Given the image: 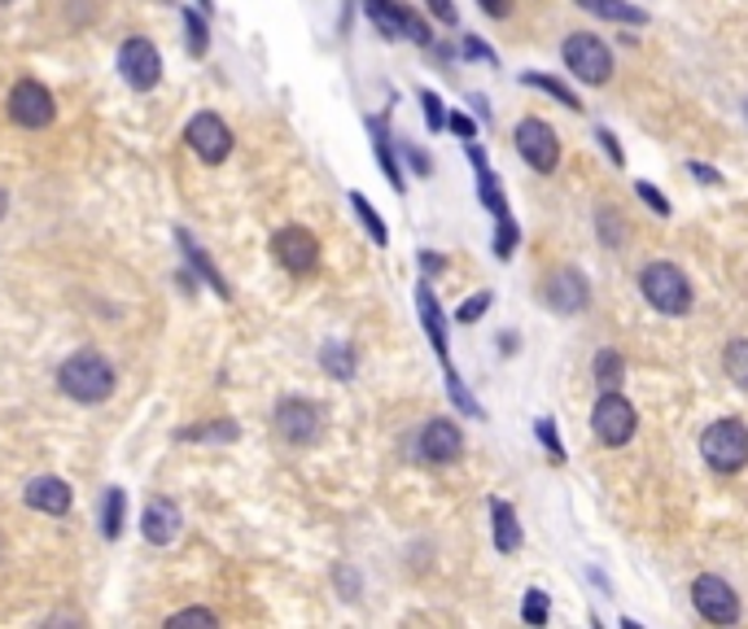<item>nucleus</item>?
<instances>
[{
  "instance_id": "obj_1",
  "label": "nucleus",
  "mask_w": 748,
  "mask_h": 629,
  "mask_svg": "<svg viewBox=\"0 0 748 629\" xmlns=\"http://www.w3.org/2000/svg\"><path fill=\"white\" fill-rule=\"evenodd\" d=\"M57 380H61V389L75 398V402H101V398H110V389H114V371H110V363L101 358V354H75V358H66L61 363V371H57Z\"/></svg>"
},
{
  "instance_id": "obj_2",
  "label": "nucleus",
  "mask_w": 748,
  "mask_h": 629,
  "mask_svg": "<svg viewBox=\"0 0 748 629\" xmlns=\"http://www.w3.org/2000/svg\"><path fill=\"white\" fill-rule=\"evenodd\" d=\"M639 289L661 314H688L692 307V285L675 263H648L639 272Z\"/></svg>"
},
{
  "instance_id": "obj_3",
  "label": "nucleus",
  "mask_w": 748,
  "mask_h": 629,
  "mask_svg": "<svg viewBox=\"0 0 748 629\" xmlns=\"http://www.w3.org/2000/svg\"><path fill=\"white\" fill-rule=\"evenodd\" d=\"M701 455L718 472H740L748 464V428L740 420H714L701 437Z\"/></svg>"
},
{
  "instance_id": "obj_4",
  "label": "nucleus",
  "mask_w": 748,
  "mask_h": 629,
  "mask_svg": "<svg viewBox=\"0 0 748 629\" xmlns=\"http://www.w3.org/2000/svg\"><path fill=\"white\" fill-rule=\"evenodd\" d=\"M560 53H565V66H569L582 83H609V75H613V53H609L596 35L578 31V35L565 39Z\"/></svg>"
},
{
  "instance_id": "obj_5",
  "label": "nucleus",
  "mask_w": 748,
  "mask_h": 629,
  "mask_svg": "<svg viewBox=\"0 0 748 629\" xmlns=\"http://www.w3.org/2000/svg\"><path fill=\"white\" fill-rule=\"evenodd\" d=\"M591 428H596V437L604 442V446H626L631 437H635V428H639V420H635V407L613 389V393H604L600 402H596V411H591Z\"/></svg>"
},
{
  "instance_id": "obj_6",
  "label": "nucleus",
  "mask_w": 748,
  "mask_h": 629,
  "mask_svg": "<svg viewBox=\"0 0 748 629\" xmlns=\"http://www.w3.org/2000/svg\"><path fill=\"white\" fill-rule=\"evenodd\" d=\"M692 604H696V613H701L705 621H714V626H736V621H740V599H736V591H732L723 577H714V573L696 577Z\"/></svg>"
},
{
  "instance_id": "obj_7",
  "label": "nucleus",
  "mask_w": 748,
  "mask_h": 629,
  "mask_svg": "<svg viewBox=\"0 0 748 629\" xmlns=\"http://www.w3.org/2000/svg\"><path fill=\"white\" fill-rule=\"evenodd\" d=\"M184 140L202 162H224L233 153V131L219 114H193L184 127Z\"/></svg>"
},
{
  "instance_id": "obj_8",
  "label": "nucleus",
  "mask_w": 748,
  "mask_h": 629,
  "mask_svg": "<svg viewBox=\"0 0 748 629\" xmlns=\"http://www.w3.org/2000/svg\"><path fill=\"white\" fill-rule=\"evenodd\" d=\"M517 149H521V158H525L539 175L556 171V162H560V140H556V131H552L543 118H525V123L517 127Z\"/></svg>"
},
{
  "instance_id": "obj_9",
  "label": "nucleus",
  "mask_w": 748,
  "mask_h": 629,
  "mask_svg": "<svg viewBox=\"0 0 748 629\" xmlns=\"http://www.w3.org/2000/svg\"><path fill=\"white\" fill-rule=\"evenodd\" d=\"M118 70H123L127 88L145 92V88H154L162 79V57H158V48L149 39H127L118 48Z\"/></svg>"
},
{
  "instance_id": "obj_10",
  "label": "nucleus",
  "mask_w": 748,
  "mask_h": 629,
  "mask_svg": "<svg viewBox=\"0 0 748 629\" xmlns=\"http://www.w3.org/2000/svg\"><path fill=\"white\" fill-rule=\"evenodd\" d=\"M9 114L18 127H48L53 123V96L44 83L35 79H22L13 92H9Z\"/></svg>"
},
{
  "instance_id": "obj_11",
  "label": "nucleus",
  "mask_w": 748,
  "mask_h": 629,
  "mask_svg": "<svg viewBox=\"0 0 748 629\" xmlns=\"http://www.w3.org/2000/svg\"><path fill=\"white\" fill-rule=\"evenodd\" d=\"M276 433H281L285 442H294V446L316 442V437H320V407H311V402H303V398H285V402L276 407Z\"/></svg>"
},
{
  "instance_id": "obj_12",
  "label": "nucleus",
  "mask_w": 748,
  "mask_h": 629,
  "mask_svg": "<svg viewBox=\"0 0 748 629\" xmlns=\"http://www.w3.org/2000/svg\"><path fill=\"white\" fill-rule=\"evenodd\" d=\"M272 250H276V259H281L294 276L311 272L316 259H320V245H316V237H311L307 228H281L276 241H272Z\"/></svg>"
},
{
  "instance_id": "obj_13",
  "label": "nucleus",
  "mask_w": 748,
  "mask_h": 629,
  "mask_svg": "<svg viewBox=\"0 0 748 629\" xmlns=\"http://www.w3.org/2000/svg\"><path fill=\"white\" fill-rule=\"evenodd\" d=\"M420 455L429 464H455L464 455V437L451 420H429L424 433H420Z\"/></svg>"
},
{
  "instance_id": "obj_14",
  "label": "nucleus",
  "mask_w": 748,
  "mask_h": 629,
  "mask_svg": "<svg viewBox=\"0 0 748 629\" xmlns=\"http://www.w3.org/2000/svg\"><path fill=\"white\" fill-rule=\"evenodd\" d=\"M547 302H552V311L578 314L587 302H591V289H587V281H582L578 272H556V276L547 281Z\"/></svg>"
},
{
  "instance_id": "obj_15",
  "label": "nucleus",
  "mask_w": 748,
  "mask_h": 629,
  "mask_svg": "<svg viewBox=\"0 0 748 629\" xmlns=\"http://www.w3.org/2000/svg\"><path fill=\"white\" fill-rule=\"evenodd\" d=\"M140 529H145V538H149L154 547H167V542L180 534V512H175V503L154 499V503L145 507V516H140Z\"/></svg>"
},
{
  "instance_id": "obj_16",
  "label": "nucleus",
  "mask_w": 748,
  "mask_h": 629,
  "mask_svg": "<svg viewBox=\"0 0 748 629\" xmlns=\"http://www.w3.org/2000/svg\"><path fill=\"white\" fill-rule=\"evenodd\" d=\"M416 307H420V323H424V332H429V341H433V350H438V358L451 367V345H446V319H442V307H438V298H433V289L429 285H420L416 289Z\"/></svg>"
},
{
  "instance_id": "obj_17",
  "label": "nucleus",
  "mask_w": 748,
  "mask_h": 629,
  "mask_svg": "<svg viewBox=\"0 0 748 629\" xmlns=\"http://www.w3.org/2000/svg\"><path fill=\"white\" fill-rule=\"evenodd\" d=\"M26 503L48 512V516H66L70 512V485L57 481V477H39V481L26 485Z\"/></svg>"
},
{
  "instance_id": "obj_18",
  "label": "nucleus",
  "mask_w": 748,
  "mask_h": 629,
  "mask_svg": "<svg viewBox=\"0 0 748 629\" xmlns=\"http://www.w3.org/2000/svg\"><path fill=\"white\" fill-rule=\"evenodd\" d=\"M490 521H495V547L512 556V551L521 547V525H517V512H512V503L495 499V503H490Z\"/></svg>"
},
{
  "instance_id": "obj_19",
  "label": "nucleus",
  "mask_w": 748,
  "mask_h": 629,
  "mask_svg": "<svg viewBox=\"0 0 748 629\" xmlns=\"http://www.w3.org/2000/svg\"><path fill=\"white\" fill-rule=\"evenodd\" d=\"M180 245H184V254L193 259V267H197V272L206 276V285H211V289H215L219 298H228V294H233V289H228V281H224V276L215 272V263H211V259H206V254H202V250L193 245V237H189V232H180Z\"/></svg>"
},
{
  "instance_id": "obj_20",
  "label": "nucleus",
  "mask_w": 748,
  "mask_h": 629,
  "mask_svg": "<svg viewBox=\"0 0 748 629\" xmlns=\"http://www.w3.org/2000/svg\"><path fill=\"white\" fill-rule=\"evenodd\" d=\"M622 376H626L622 354H617V350H600V354H596V385H600L604 393H613V389H622Z\"/></svg>"
},
{
  "instance_id": "obj_21",
  "label": "nucleus",
  "mask_w": 748,
  "mask_h": 629,
  "mask_svg": "<svg viewBox=\"0 0 748 629\" xmlns=\"http://www.w3.org/2000/svg\"><path fill=\"white\" fill-rule=\"evenodd\" d=\"M591 13H600V18H613V22H631V26H644L648 22V13L644 9H635V4H626V0H582Z\"/></svg>"
},
{
  "instance_id": "obj_22",
  "label": "nucleus",
  "mask_w": 748,
  "mask_h": 629,
  "mask_svg": "<svg viewBox=\"0 0 748 629\" xmlns=\"http://www.w3.org/2000/svg\"><path fill=\"white\" fill-rule=\"evenodd\" d=\"M123 512H127L123 490H105V503H101V534L105 538H118L123 534Z\"/></svg>"
},
{
  "instance_id": "obj_23",
  "label": "nucleus",
  "mask_w": 748,
  "mask_h": 629,
  "mask_svg": "<svg viewBox=\"0 0 748 629\" xmlns=\"http://www.w3.org/2000/svg\"><path fill=\"white\" fill-rule=\"evenodd\" d=\"M369 127L376 131V158H381V171H385V180H389V184H394V188L403 193V171H398V162H394V153H389V136H385V123H381V118H373Z\"/></svg>"
},
{
  "instance_id": "obj_24",
  "label": "nucleus",
  "mask_w": 748,
  "mask_h": 629,
  "mask_svg": "<svg viewBox=\"0 0 748 629\" xmlns=\"http://www.w3.org/2000/svg\"><path fill=\"white\" fill-rule=\"evenodd\" d=\"M351 206H355V215H360V224L369 228V237H373V245H385L389 241V232H385V224H381V215L373 210V202L364 197V193H351Z\"/></svg>"
},
{
  "instance_id": "obj_25",
  "label": "nucleus",
  "mask_w": 748,
  "mask_h": 629,
  "mask_svg": "<svg viewBox=\"0 0 748 629\" xmlns=\"http://www.w3.org/2000/svg\"><path fill=\"white\" fill-rule=\"evenodd\" d=\"M723 367H727V376H732L740 389H748V341H745V336L727 345V354H723Z\"/></svg>"
},
{
  "instance_id": "obj_26",
  "label": "nucleus",
  "mask_w": 748,
  "mask_h": 629,
  "mask_svg": "<svg viewBox=\"0 0 748 629\" xmlns=\"http://www.w3.org/2000/svg\"><path fill=\"white\" fill-rule=\"evenodd\" d=\"M320 363H325L338 380H351V376H355V354H351V345H325Z\"/></svg>"
},
{
  "instance_id": "obj_27",
  "label": "nucleus",
  "mask_w": 748,
  "mask_h": 629,
  "mask_svg": "<svg viewBox=\"0 0 748 629\" xmlns=\"http://www.w3.org/2000/svg\"><path fill=\"white\" fill-rule=\"evenodd\" d=\"M446 393H451V402H455V407H460L464 415H473V420H486L481 402H477V398H473V393L464 389V380H460V376H455L451 367H446Z\"/></svg>"
},
{
  "instance_id": "obj_28",
  "label": "nucleus",
  "mask_w": 748,
  "mask_h": 629,
  "mask_svg": "<svg viewBox=\"0 0 748 629\" xmlns=\"http://www.w3.org/2000/svg\"><path fill=\"white\" fill-rule=\"evenodd\" d=\"M521 83H525V88H543V92H552V96H556L560 105H569V110H582V101H578V96H574L560 79H547V75H521Z\"/></svg>"
},
{
  "instance_id": "obj_29",
  "label": "nucleus",
  "mask_w": 748,
  "mask_h": 629,
  "mask_svg": "<svg viewBox=\"0 0 748 629\" xmlns=\"http://www.w3.org/2000/svg\"><path fill=\"white\" fill-rule=\"evenodd\" d=\"M495 254L499 259H512L517 254V224L508 215H499V232H495Z\"/></svg>"
},
{
  "instance_id": "obj_30",
  "label": "nucleus",
  "mask_w": 748,
  "mask_h": 629,
  "mask_svg": "<svg viewBox=\"0 0 748 629\" xmlns=\"http://www.w3.org/2000/svg\"><path fill=\"white\" fill-rule=\"evenodd\" d=\"M547 613H552V608H547V595H543V591H530V595H525V604H521L525 626H543V621H547Z\"/></svg>"
},
{
  "instance_id": "obj_31",
  "label": "nucleus",
  "mask_w": 748,
  "mask_h": 629,
  "mask_svg": "<svg viewBox=\"0 0 748 629\" xmlns=\"http://www.w3.org/2000/svg\"><path fill=\"white\" fill-rule=\"evenodd\" d=\"M534 433H539V442L547 446L552 464H565V446H560V437H556V424H552V420H539V424H534Z\"/></svg>"
},
{
  "instance_id": "obj_32",
  "label": "nucleus",
  "mask_w": 748,
  "mask_h": 629,
  "mask_svg": "<svg viewBox=\"0 0 748 629\" xmlns=\"http://www.w3.org/2000/svg\"><path fill=\"white\" fill-rule=\"evenodd\" d=\"M490 302H495L490 294H473L468 302H460V311H455V319H460V323H477L481 314L490 311Z\"/></svg>"
},
{
  "instance_id": "obj_33",
  "label": "nucleus",
  "mask_w": 748,
  "mask_h": 629,
  "mask_svg": "<svg viewBox=\"0 0 748 629\" xmlns=\"http://www.w3.org/2000/svg\"><path fill=\"white\" fill-rule=\"evenodd\" d=\"M184 31H189V53L202 57L206 53V22L197 13H184Z\"/></svg>"
},
{
  "instance_id": "obj_34",
  "label": "nucleus",
  "mask_w": 748,
  "mask_h": 629,
  "mask_svg": "<svg viewBox=\"0 0 748 629\" xmlns=\"http://www.w3.org/2000/svg\"><path fill=\"white\" fill-rule=\"evenodd\" d=\"M420 105H424V123L438 131L442 123H446V110H442V96H433V92H420Z\"/></svg>"
},
{
  "instance_id": "obj_35",
  "label": "nucleus",
  "mask_w": 748,
  "mask_h": 629,
  "mask_svg": "<svg viewBox=\"0 0 748 629\" xmlns=\"http://www.w3.org/2000/svg\"><path fill=\"white\" fill-rule=\"evenodd\" d=\"M635 193H639V202H648L653 206V215H670V202H666V193L661 188H653V184H635Z\"/></svg>"
},
{
  "instance_id": "obj_36",
  "label": "nucleus",
  "mask_w": 748,
  "mask_h": 629,
  "mask_svg": "<svg viewBox=\"0 0 748 629\" xmlns=\"http://www.w3.org/2000/svg\"><path fill=\"white\" fill-rule=\"evenodd\" d=\"M403 35H407L411 44H429V26H424L411 9H403Z\"/></svg>"
},
{
  "instance_id": "obj_37",
  "label": "nucleus",
  "mask_w": 748,
  "mask_h": 629,
  "mask_svg": "<svg viewBox=\"0 0 748 629\" xmlns=\"http://www.w3.org/2000/svg\"><path fill=\"white\" fill-rule=\"evenodd\" d=\"M184 437H202V442H211V437H237V424H206V428H189Z\"/></svg>"
},
{
  "instance_id": "obj_38",
  "label": "nucleus",
  "mask_w": 748,
  "mask_h": 629,
  "mask_svg": "<svg viewBox=\"0 0 748 629\" xmlns=\"http://www.w3.org/2000/svg\"><path fill=\"white\" fill-rule=\"evenodd\" d=\"M424 4H429V13H433L438 22H446V26H455V22H460V13H455V4H451V0H424Z\"/></svg>"
},
{
  "instance_id": "obj_39",
  "label": "nucleus",
  "mask_w": 748,
  "mask_h": 629,
  "mask_svg": "<svg viewBox=\"0 0 748 629\" xmlns=\"http://www.w3.org/2000/svg\"><path fill=\"white\" fill-rule=\"evenodd\" d=\"M446 127H451L455 136H464V140H473V136H477V123H473L468 114H451V118H446Z\"/></svg>"
},
{
  "instance_id": "obj_40",
  "label": "nucleus",
  "mask_w": 748,
  "mask_h": 629,
  "mask_svg": "<svg viewBox=\"0 0 748 629\" xmlns=\"http://www.w3.org/2000/svg\"><path fill=\"white\" fill-rule=\"evenodd\" d=\"M464 57H481V61H495V53L481 44V39H473V35H464Z\"/></svg>"
},
{
  "instance_id": "obj_41",
  "label": "nucleus",
  "mask_w": 748,
  "mask_h": 629,
  "mask_svg": "<svg viewBox=\"0 0 748 629\" xmlns=\"http://www.w3.org/2000/svg\"><path fill=\"white\" fill-rule=\"evenodd\" d=\"M403 153H407V162H411V171H416V175H429V158H424L416 145H403Z\"/></svg>"
},
{
  "instance_id": "obj_42",
  "label": "nucleus",
  "mask_w": 748,
  "mask_h": 629,
  "mask_svg": "<svg viewBox=\"0 0 748 629\" xmlns=\"http://www.w3.org/2000/svg\"><path fill=\"white\" fill-rule=\"evenodd\" d=\"M688 171H692V175H696V180H701V184H718V180H723V175H718V171H714V167H705V162H692V167H688Z\"/></svg>"
},
{
  "instance_id": "obj_43",
  "label": "nucleus",
  "mask_w": 748,
  "mask_h": 629,
  "mask_svg": "<svg viewBox=\"0 0 748 629\" xmlns=\"http://www.w3.org/2000/svg\"><path fill=\"white\" fill-rule=\"evenodd\" d=\"M175 626H184V621H197V626H215V617L211 613H202V608H193V613H180V617H171Z\"/></svg>"
},
{
  "instance_id": "obj_44",
  "label": "nucleus",
  "mask_w": 748,
  "mask_h": 629,
  "mask_svg": "<svg viewBox=\"0 0 748 629\" xmlns=\"http://www.w3.org/2000/svg\"><path fill=\"white\" fill-rule=\"evenodd\" d=\"M600 145H604V153H609V158H613V162L622 167V149H617V136H613V131H600Z\"/></svg>"
},
{
  "instance_id": "obj_45",
  "label": "nucleus",
  "mask_w": 748,
  "mask_h": 629,
  "mask_svg": "<svg viewBox=\"0 0 748 629\" xmlns=\"http://www.w3.org/2000/svg\"><path fill=\"white\" fill-rule=\"evenodd\" d=\"M442 267H446V259H442V254H429V250L420 254V272H429V276H433V272H442Z\"/></svg>"
},
{
  "instance_id": "obj_46",
  "label": "nucleus",
  "mask_w": 748,
  "mask_h": 629,
  "mask_svg": "<svg viewBox=\"0 0 748 629\" xmlns=\"http://www.w3.org/2000/svg\"><path fill=\"white\" fill-rule=\"evenodd\" d=\"M481 9H486L490 18H503V13H508V0H481Z\"/></svg>"
},
{
  "instance_id": "obj_47",
  "label": "nucleus",
  "mask_w": 748,
  "mask_h": 629,
  "mask_svg": "<svg viewBox=\"0 0 748 629\" xmlns=\"http://www.w3.org/2000/svg\"><path fill=\"white\" fill-rule=\"evenodd\" d=\"M197 4H202V9H206V13H211V0H197Z\"/></svg>"
},
{
  "instance_id": "obj_48",
  "label": "nucleus",
  "mask_w": 748,
  "mask_h": 629,
  "mask_svg": "<svg viewBox=\"0 0 748 629\" xmlns=\"http://www.w3.org/2000/svg\"><path fill=\"white\" fill-rule=\"evenodd\" d=\"M0 219H4V193H0Z\"/></svg>"
}]
</instances>
